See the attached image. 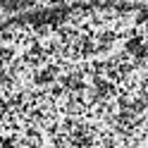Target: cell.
<instances>
[{
	"label": "cell",
	"mask_w": 148,
	"mask_h": 148,
	"mask_svg": "<svg viewBox=\"0 0 148 148\" xmlns=\"http://www.w3.org/2000/svg\"><path fill=\"white\" fill-rule=\"evenodd\" d=\"M26 0H0V5L3 7H7V10H12V7H19V5H24Z\"/></svg>",
	"instance_id": "1"
}]
</instances>
